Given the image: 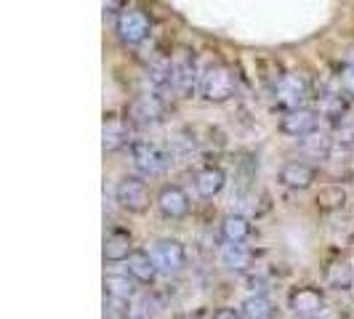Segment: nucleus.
I'll return each mask as SVG.
<instances>
[{"label": "nucleus", "mask_w": 354, "mask_h": 319, "mask_svg": "<svg viewBox=\"0 0 354 319\" xmlns=\"http://www.w3.org/2000/svg\"><path fill=\"white\" fill-rule=\"evenodd\" d=\"M152 258L158 264L160 274H178L187 266V248L176 237H160L152 245Z\"/></svg>", "instance_id": "obj_4"}, {"label": "nucleus", "mask_w": 354, "mask_h": 319, "mask_svg": "<svg viewBox=\"0 0 354 319\" xmlns=\"http://www.w3.org/2000/svg\"><path fill=\"white\" fill-rule=\"evenodd\" d=\"M133 237L128 229H112L104 237V261L109 264H120V261H128V255L133 253Z\"/></svg>", "instance_id": "obj_15"}, {"label": "nucleus", "mask_w": 354, "mask_h": 319, "mask_svg": "<svg viewBox=\"0 0 354 319\" xmlns=\"http://www.w3.org/2000/svg\"><path fill=\"white\" fill-rule=\"evenodd\" d=\"M125 266H128V274H131L139 284H152L160 274V269H158V264H155V258H152V253H147V250H142V248H136L131 255H128Z\"/></svg>", "instance_id": "obj_14"}, {"label": "nucleus", "mask_w": 354, "mask_h": 319, "mask_svg": "<svg viewBox=\"0 0 354 319\" xmlns=\"http://www.w3.org/2000/svg\"><path fill=\"white\" fill-rule=\"evenodd\" d=\"M336 142L354 152V123H341V128H338L336 133Z\"/></svg>", "instance_id": "obj_24"}, {"label": "nucleus", "mask_w": 354, "mask_h": 319, "mask_svg": "<svg viewBox=\"0 0 354 319\" xmlns=\"http://www.w3.org/2000/svg\"><path fill=\"white\" fill-rule=\"evenodd\" d=\"M176 319H200L197 314H181V317H176Z\"/></svg>", "instance_id": "obj_29"}, {"label": "nucleus", "mask_w": 354, "mask_h": 319, "mask_svg": "<svg viewBox=\"0 0 354 319\" xmlns=\"http://www.w3.org/2000/svg\"><path fill=\"white\" fill-rule=\"evenodd\" d=\"M155 205H158L160 215L168 218V221H181L192 211V202H189L187 192L176 184H165L155 197Z\"/></svg>", "instance_id": "obj_9"}, {"label": "nucleus", "mask_w": 354, "mask_h": 319, "mask_svg": "<svg viewBox=\"0 0 354 319\" xmlns=\"http://www.w3.org/2000/svg\"><path fill=\"white\" fill-rule=\"evenodd\" d=\"M317 109L312 106H296V109H285L283 117H280V133L290 136V139H304L306 133L317 130Z\"/></svg>", "instance_id": "obj_8"}, {"label": "nucleus", "mask_w": 354, "mask_h": 319, "mask_svg": "<svg viewBox=\"0 0 354 319\" xmlns=\"http://www.w3.org/2000/svg\"><path fill=\"white\" fill-rule=\"evenodd\" d=\"M315 205H317L319 213H336L346 205V189L338 186V184H328L322 186L315 197Z\"/></svg>", "instance_id": "obj_22"}, {"label": "nucleus", "mask_w": 354, "mask_h": 319, "mask_svg": "<svg viewBox=\"0 0 354 319\" xmlns=\"http://www.w3.org/2000/svg\"><path fill=\"white\" fill-rule=\"evenodd\" d=\"M102 136H104V152H118L120 146L128 144V128L125 120L118 115H104V125H102Z\"/></svg>", "instance_id": "obj_20"}, {"label": "nucleus", "mask_w": 354, "mask_h": 319, "mask_svg": "<svg viewBox=\"0 0 354 319\" xmlns=\"http://www.w3.org/2000/svg\"><path fill=\"white\" fill-rule=\"evenodd\" d=\"M136 280L125 271V274H106L104 277V298H112V301L128 303L133 296H136Z\"/></svg>", "instance_id": "obj_19"}, {"label": "nucleus", "mask_w": 354, "mask_h": 319, "mask_svg": "<svg viewBox=\"0 0 354 319\" xmlns=\"http://www.w3.org/2000/svg\"><path fill=\"white\" fill-rule=\"evenodd\" d=\"M309 96V83L301 72H288L277 80L274 86V102L283 109H296V106H304Z\"/></svg>", "instance_id": "obj_7"}, {"label": "nucleus", "mask_w": 354, "mask_h": 319, "mask_svg": "<svg viewBox=\"0 0 354 319\" xmlns=\"http://www.w3.org/2000/svg\"><path fill=\"white\" fill-rule=\"evenodd\" d=\"M211 319H245V317H243V311H240V309H232V306H221V309H216V311H213Z\"/></svg>", "instance_id": "obj_25"}, {"label": "nucleus", "mask_w": 354, "mask_h": 319, "mask_svg": "<svg viewBox=\"0 0 354 319\" xmlns=\"http://www.w3.org/2000/svg\"><path fill=\"white\" fill-rule=\"evenodd\" d=\"M115 202L118 208L131 215H142V213L149 211L152 205V195H149V186L147 181L139 176H125L118 181L115 186Z\"/></svg>", "instance_id": "obj_2"}, {"label": "nucleus", "mask_w": 354, "mask_h": 319, "mask_svg": "<svg viewBox=\"0 0 354 319\" xmlns=\"http://www.w3.org/2000/svg\"><path fill=\"white\" fill-rule=\"evenodd\" d=\"M218 231H221L224 242H245L253 234V224L243 213H227L221 218V224H218Z\"/></svg>", "instance_id": "obj_17"}, {"label": "nucleus", "mask_w": 354, "mask_h": 319, "mask_svg": "<svg viewBox=\"0 0 354 319\" xmlns=\"http://www.w3.org/2000/svg\"><path fill=\"white\" fill-rule=\"evenodd\" d=\"M115 32L125 46H142L152 32V21L142 11H120L115 19Z\"/></svg>", "instance_id": "obj_5"}, {"label": "nucleus", "mask_w": 354, "mask_h": 319, "mask_svg": "<svg viewBox=\"0 0 354 319\" xmlns=\"http://www.w3.org/2000/svg\"><path fill=\"white\" fill-rule=\"evenodd\" d=\"M315 319H325V317H315Z\"/></svg>", "instance_id": "obj_30"}, {"label": "nucleus", "mask_w": 354, "mask_h": 319, "mask_svg": "<svg viewBox=\"0 0 354 319\" xmlns=\"http://www.w3.org/2000/svg\"><path fill=\"white\" fill-rule=\"evenodd\" d=\"M325 284L333 287V290H352L354 266L349 264V258L338 255L333 261H328V266H325Z\"/></svg>", "instance_id": "obj_16"}, {"label": "nucleus", "mask_w": 354, "mask_h": 319, "mask_svg": "<svg viewBox=\"0 0 354 319\" xmlns=\"http://www.w3.org/2000/svg\"><path fill=\"white\" fill-rule=\"evenodd\" d=\"M197 88H200V96H203L208 104H224V102H230L232 96H234L237 80H234V72H232L227 64L213 61V64H208L205 70L200 72Z\"/></svg>", "instance_id": "obj_1"}, {"label": "nucleus", "mask_w": 354, "mask_h": 319, "mask_svg": "<svg viewBox=\"0 0 354 319\" xmlns=\"http://www.w3.org/2000/svg\"><path fill=\"white\" fill-rule=\"evenodd\" d=\"M277 181L283 184L285 189H293V192H304L309 189L315 181H317V168L304 162V160H288L280 173H277Z\"/></svg>", "instance_id": "obj_12"}, {"label": "nucleus", "mask_w": 354, "mask_h": 319, "mask_svg": "<svg viewBox=\"0 0 354 319\" xmlns=\"http://www.w3.org/2000/svg\"><path fill=\"white\" fill-rule=\"evenodd\" d=\"M224 186H227V173L218 165H203L195 173V189L203 200H213L216 195H221Z\"/></svg>", "instance_id": "obj_13"}, {"label": "nucleus", "mask_w": 354, "mask_h": 319, "mask_svg": "<svg viewBox=\"0 0 354 319\" xmlns=\"http://www.w3.org/2000/svg\"><path fill=\"white\" fill-rule=\"evenodd\" d=\"M344 64H346V67H354V48H352V51H349V56L344 59Z\"/></svg>", "instance_id": "obj_28"}, {"label": "nucleus", "mask_w": 354, "mask_h": 319, "mask_svg": "<svg viewBox=\"0 0 354 319\" xmlns=\"http://www.w3.org/2000/svg\"><path fill=\"white\" fill-rule=\"evenodd\" d=\"M245 319H277V309L266 296H248L240 306Z\"/></svg>", "instance_id": "obj_23"}, {"label": "nucleus", "mask_w": 354, "mask_h": 319, "mask_svg": "<svg viewBox=\"0 0 354 319\" xmlns=\"http://www.w3.org/2000/svg\"><path fill=\"white\" fill-rule=\"evenodd\" d=\"M104 8H106V11H115V14L125 11V8H123V0H104Z\"/></svg>", "instance_id": "obj_27"}, {"label": "nucleus", "mask_w": 354, "mask_h": 319, "mask_svg": "<svg viewBox=\"0 0 354 319\" xmlns=\"http://www.w3.org/2000/svg\"><path fill=\"white\" fill-rule=\"evenodd\" d=\"M288 309L299 319H315L325 309V293L315 284H301L288 293Z\"/></svg>", "instance_id": "obj_6"}, {"label": "nucleus", "mask_w": 354, "mask_h": 319, "mask_svg": "<svg viewBox=\"0 0 354 319\" xmlns=\"http://www.w3.org/2000/svg\"><path fill=\"white\" fill-rule=\"evenodd\" d=\"M131 152V165L142 178H158L168 168V155L152 142H133L128 146Z\"/></svg>", "instance_id": "obj_3"}, {"label": "nucleus", "mask_w": 354, "mask_h": 319, "mask_svg": "<svg viewBox=\"0 0 354 319\" xmlns=\"http://www.w3.org/2000/svg\"><path fill=\"white\" fill-rule=\"evenodd\" d=\"M125 115H128V125H133V128H152L162 120L165 109H162L158 96H136L128 104Z\"/></svg>", "instance_id": "obj_10"}, {"label": "nucleus", "mask_w": 354, "mask_h": 319, "mask_svg": "<svg viewBox=\"0 0 354 319\" xmlns=\"http://www.w3.org/2000/svg\"><path fill=\"white\" fill-rule=\"evenodd\" d=\"M330 149H333V139L322 130H312L301 139V152L309 160H328L330 157Z\"/></svg>", "instance_id": "obj_21"}, {"label": "nucleus", "mask_w": 354, "mask_h": 319, "mask_svg": "<svg viewBox=\"0 0 354 319\" xmlns=\"http://www.w3.org/2000/svg\"><path fill=\"white\" fill-rule=\"evenodd\" d=\"M341 86H344V90H346L349 96H354V67H346L344 77H341Z\"/></svg>", "instance_id": "obj_26"}, {"label": "nucleus", "mask_w": 354, "mask_h": 319, "mask_svg": "<svg viewBox=\"0 0 354 319\" xmlns=\"http://www.w3.org/2000/svg\"><path fill=\"white\" fill-rule=\"evenodd\" d=\"M218 261L227 271H248L253 266V253L243 242H227L218 250Z\"/></svg>", "instance_id": "obj_18"}, {"label": "nucleus", "mask_w": 354, "mask_h": 319, "mask_svg": "<svg viewBox=\"0 0 354 319\" xmlns=\"http://www.w3.org/2000/svg\"><path fill=\"white\" fill-rule=\"evenodd\" d=\"M195 83H200L195 56L187 51H178V56L171 61V88H176L181 96H189L195 90Z\"/></svg>", "instance_id": "obj_11"}]
</instances>
